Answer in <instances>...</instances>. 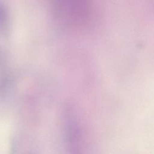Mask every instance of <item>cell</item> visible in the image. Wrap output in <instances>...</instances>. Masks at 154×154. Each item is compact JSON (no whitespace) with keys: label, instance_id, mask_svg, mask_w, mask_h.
Instances as JSON below:
<instances>
[{"label":"cell","instance_id":"1","mask_svg":"<svg viewBox=\"0 0 154 154\" xmlns=\"http://www.w3.org/2000/svg\"><path fill=\"white\" fill-rule=\"evenodd\" d=\"M7 11L5 7L0 6V57L2 56V52L5 49V39L7 34Z\"/></svg>","mask_w":154,"mask_h":154}]
</instances>
